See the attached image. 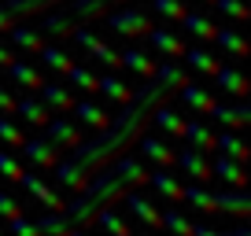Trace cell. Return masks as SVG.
I'll list each match as a JSON object with an SVG mask.
<instances>
[{"instance_id":"cell-31","label":"cell","mask_w":251,"mask_h":236,"mask_svg":"<svg viewBox=\"0 0 251 236\" xmlns=\"http://www.w3.org/2000/svg\"><path fill=\"white\" fill-rule=\"evenodd\" d=\"M181 26H185L196 41H214V30H218V26H214L207 15H200V11H185V15H181Z\"/></svg>"},{"instance_id":"cell-48","label":"cell","mask_w":251,"mask_h":236,"mask_svg":"<svg viewBox=\"0 0 251 236\" xmlns=\"http://www.w3.org/2000/svg\"><path fill=\"white\" fill-rule=\"evenodd\" d=\"M11 59H15V55H11V48H8V45H0V67H8Z\"/></svg>"},{"instance_id":"cell-51","label":"cell","mask_w":251,"mask_h":236,"mask_svg":"<svg viewBox=\"0 0 251 236\" xmlns=\"http://www.w3.org/2000/svg\"><path fill=\"white\" fill-rule=\"evenodd\" d=\"M107 4H122V0H107Z\"/></svg>"},{"instance_id":"cell-15","label":"cell","mask_w":251,"mask_h":236,"mask_svg":"<svg viewBox=\"0 0 251 236\" xmlns=\"http://www.w3.org/2000/svg\"><path fill=\"white\" fill-rule=\"evenodd\" d=\"M211 78H214V85H218L226 96H233V100H248V78H244L236 67H222L218 63V71H214Z\"/></svg>"},{"instance_id":"cell-45","label":"cell","mask_w":251,"mask_h":236,"mask_svg":"<svg viewBox=\"0 0 251 236\" xmlns=\"http://www.w3.org/2000/svg\"><path fill=\"white\" fill-rule=\"evenodd\" d=\"M19 214V203H15V196L11 192H0V218L8 221V218H15Z\"/></svg>"},{"instance_id":"cell-17","label":"cell","mask_w":251,"mask_h":236,"mask_svg":"<svg viewBox=\"0 0 251 236\" xmlns=\"http://www.w3.org/2000/svg\"><path fill=\"white\" fill-rule=\"evenodd\" d=\"M148 122H155V129L163 137H170V141H181V133H185V118H181L174 107H166V103H155V111H151Z\"/></svg>"},{"instance_id":"cell-3","label":"cell","mask_w":251,"mask_h":236,"mask_svg":"<svg viewBox=\"0 0 251 236\" xmlns=\"http://www.w3.org/2000/svg\"><path fill=\"white\" fill-rule=\"evenodd\" d=\"M19 155H23V163L30 166V170H52V166L59 163V148H55L52 141H45V137H26V141L19 144Z\"/></svg>"},{"instance_id":"cell-20","label":"cell","mask_w":251,"mask_h":236,"mask_svg":"<svg viewBox=\"0 0 251 236\" xmlns=\"http://www.w3.org/2000/svg\"><path fill=\"white\" fill-rule=\"evenodd\" d=\"M96 93H103V100H111V103H129L133 89L126 85L115 71H103V74H96Z\"/></svg>"},{"instance_id":"cell-30","label":"cell","mask_w":251,"mask_h":236,"mask_svg":"<svg viewBox=\"0 0 251 236\" xmlns=\"http://www.w3.org/2000/svg\"><path fill=\"white\" fill-rule=\"evenodd\" d=\"M71 15L78 19L81 26L100 23V19L107 15V0H71Z\"/></svg>"},{"instance_id":"cell-8","label":"cell","mask_w":251,"mask_h":236,"mask_svg":"<svg viewBox=\"0 0 251 236\" xmlns=\"http://www.w3.org/2000/svg\"><path fill=\"white\" fill-rule=\"evenodd\" d=\"M122 199L129 203V214H133V221H141L144 229H163V211H159V207L151 203L148 196H141L137 189H129Z\"/></svg>"},{"instance_id":"cell-10","label":"cell","mask_w":251,"mask_h":236,"mask_svg":"<svg viewBox=\"0 0 251 236\" xmlns=\"http://www.w3.org/2000/svg\"><path fill=\"white\" fill-rule=\"evenodd\" d=\"M211 118L218 122L222 129H244L251 122V107H248V100H236V103H218V100H214Z\"/></svg>"},{"instance_id":"cell-2","label":"cell","mask_w":251,"mask_h":236,"mask_svg":"<svg viewBox=\"0 0 251 236\" xmlns=\"http://www.w3.org/2000/svg\"><path fill=\"white\" fill-rule=\"evenodd\" d=\"M151 15L144 8H122V11H115V15H107V30H115L118 37H129V41H137V37H148V30H151Z\"/></svg>"},{"instance_id":"cell-39","label":"cell","mask_w":251,"mask_h":236,"mask_svg":"<svg viewBox=\"0 0 251 236\" xmlns=\"http://www.w3.org/2000/svg\"><path fill=\"white\" fill-rule=\"evenodd\" d=\"M151 11L155 15H163L166 23H181V15H185V0H151Z\"/></svg>"},{"instance_id":"cell-42","label":"cell","mask_w":251,"mask_h":236,"mask_svg":"<svg viewBox=\"0 0 251 236\" xmlns=\"http://www.w3.org/2000/svg\"><path fill=\"white\" fill-rule=\"evenodd\" d=\"M8 233H11V236H41V233H37V225H33V221L26 218L23 211H19L15 218H8Z\"/></svg>"},{"instance_id":"cell-37","label":"cell","mask_w":251,"mask_h":236,"mask_svg":"<svg viewBox=\"0 0 251 236\" xmlns=\"http://www.w3.org/2000/svg\"><path fill=\"white\" fill-rule=\"evenodd\" d=\"M214 45H218L222 52L236 55V59H244V55H248V41H244L236 30H214Z\"/></svg>"},{"instance_id":"cell-1","label":"cell","mask_w":251,"mask_h":236,"mask_svg":"<svg viewBox=\"0 0 251 236\" xmlns=\"http://www.w3.org/2000/svg\"><path fill=\"white\" fill-rule=\"evenodd\" d=\"M163 96H166V89L159 85L155 78H144V85L133 89L129 103H122V115L111 118V126L100 129L96 141H89V144L81 141L78 148L71 151V159H59V163L52 166L55 170V185L78 196L111 159L122 155L126 144H133L137 137L148 129V118H151V111H155V103H163Z\"/></svg>"},{"instance_id":"cell-52","label":"cell","mask_w":251,"mask_h":236,"mask_svg":"<svg viewBox=\"0 0 251 236\" xmlns=\"http://www.w3.org/2000/svg\"><path fill=\"white\" fill-rule=\"evenodd\" d=\"M0 236H8V233H4V229H0Z\"/></svg>"},{"instance_id":"cell-6","label":"cell","mask_w":251,"mask_h":236,"mask_svg":"<svg viewBox=\"0 0 251 236\" xmlns=\"http://www.w3.org/2000/svg\"><path fill=\"white\" fill-rule=\"evenodd\" d=\"M45 141H52L55 148H63V151H74L85 137H81V129L74 126L71 118H48L45 122Z\"/></svg>"},{"instance_id":"cell-34","label":"cell","mask_w":251,"mask_h":236,"mask_svg":"<svg viewBox=\"0 0 251 236\" xmlns=\"http://www.w3.org/2000/svg\"><path fill=\"white\" fill-rule=\"evenodd\" d=\"M63 78H67V85H71V89H78V93H96V74L89 71V67L71 63L67 71H63Z\"/></svg>"},{"instance_id":"cell-44","label":"cell","mask_w":251,"mask_h":236,"mask_svg":"<svg viewBox=\"0 0 251 236\" xmlns=\"http://www.w3.org/2000/svg\"><path fill=\"white\" fill-rule=\"evenodd\" d=\"M192 236H251V229L240 225V229H229V233H218V229H207V225H192Z\"/></svg>"},{"instance_id":"cell-32","label":"cell","mask_w":251,"mask_h":236,"mask_svg":"<svg viewBox=\"0 0 251 236\" xmlns=\"http://www.w3.org/2000/svg\"><path fill=\"white\" fill-rule=\"evenodd\" d=\"M181 55H185V63L192 67V71H196V74H207V78H211V74L218 71V59H214V55L207 52V48H200V45L185 48V52H181Z\"/></svg>"},{"instance_id":"cell-43","label":"cell","mask_w":251,"mask_h":236,"mask_svg":"<svg viewBox=\"0 0 251 236\" xmlns=\"http://www.w3.org/2000/svg\"><path fill=\"white\" fill-rule=\"evenodd\" d=\"M214 8H218L222 15L236 19V23H244V19H248V4H244V0H214Z\"/></svg>"},{"instance_id":"cell-41","label":"cell","mask_w":251,"mask_h":236,"mask_svg":"<svg viewBox=\"0 0 251 236\" xmlns=\"http://www.w3.org/2000/svg\"><path fill=\"white\" fill-rule=\"evenodd\" d=\"M23 173H26V166L19 163L11 151H0V177H8V181L19 185V177H23Z\"/></svg>"},{"instance_id":"cell-29","label":"cell","mask_w":251,"mask_h":236,"mask_svg":"<svg viewBox=\"0 0 251 236\" xmlns=\"http://www.w3.org/2000/svg\"><path fill=\"white\" fill-rule=\"evenodd\" d=\"M37 225L41 236H67L71 233V218H67V211H41V218L33 221Z\"/></svg>"},{"instance_id":"cell-38","label":"cell","mask_w":251,"mask_h":236,"mask_svg":"<svg viewBox=\"0 0 251 236\" xmlns=\"http://www.w3.org/2000/svg\"><path fill=\"white\" fill-rule=\"evenodd\" d=\"M37 55H41V59H45V67H48V71H55V74H63V71H67V67H71V55L63 52L59 45H45V48H41Z\"/></svg>"},{"instance_id":"cell-16","label":"cell","mask_w":251,"mask_h":236,"mask_svg":"<svg viewBox=\"0 0 251 236\" xmlns=\"http://www.w3.org/2000/svg\"><path fill=\"white\" fill-rule=\"evenodd\" d=\"M148 41H151V48H155L163 59H181V52H185V41H181L174 30H166V26H151Z\"/></svg>"},{"instance_id":"cell-11","label":"cell","mask_w":251,"mask_h":236,"mask_svg":"<svg viewBox=\"0 0 251 236\" xmlns=\"http://www.w3.org/2000/svg\"><path fill=\"white\" fill-rule=\"evenodd\" d=\"M214 211L233 214V218H248V214H251V196H248V189H226V185H222V189L214 192Z\"/></svg>"},{"instance_id":"cell-5","label":"cell","mask_w":251,"mask_h":236,"mask_svg":"<svg viewBox=\"0 0 251 236\" xmlns=\"http://www.w3.org/2000/svg\"><path fill=\"white\" fill-rule=\"evenodd\" d=\"M174 166H177L185 177L200 181V185H211V181H214V177H211V159H207V151L185 148V151H177V155H174Z\"/></svg>"},{"instance_id":"cell-27","label":"cell","mask_w":251,"mask_h":236,"mask_svg":"<svg viewBox=\"0 0 251 236\" xmlns=\"http://www.w3.org/2000/svg\"><path fill=\"white\" fill-rule=\"evenodd\" d=\"M41 15H45L41 30H45L48 37H71L74 26H78V19H74L71 11H41Z\"/></svg>"},{"instance_id":"cell-19","label":"cell","mask_w":251,"mask_h":236,"mask_svg":"<svg viewBox=\"0 0 251 236\" xmlns=\"http://www.w3.org/2000/svg\"><path fill=\"white\" fill-rule=\"evenodd\" d=\"M181 141H185L188 148L211 155V151H214V129L207 126V122H200V118H192V122L185 118V133H181Z\"/></svg>"},{"instance_id":"cell-21","label":"cell","mask_w":251,"mask_h":236,"mask_svg":"<svg viewBox=\"0 0 251 236\" xmlns=\"http://www.w3.org/2000/svg\"><path fill=\"white\" fill-rule=\"evenodd\" d=\"M214 151L236 159V163H248V155H251V148L244 144V137L236 133V129H222V133H214Z\"/></svg>"},{"instance_id":"cell-23","label":"cell","mask_w":251,"mask_h":236,"mask_svg":"<svg viewBox=\"0 0 251 236\" xmlns=\"http://www.w3.org/2000/svg\"><path fill=\"white\" fill-rule=\"evenodd\" d=\"M15 115L23 118V122H30V126L45 129V122L52 118V111L41 103V96H23V100H15Z\"/></svg>"},{"instance_id":"cell-33","label":"cell","mask_w":251,"mask_h":236,"mask_svg":"<svg viewBox=\"0 0 251 236\" xmlns=\"http://www.w3.org/2000/svg\"><path fill=\"white\" fill-rule=\"evenodd\" d=\"M55 4H63V0H4V8H8L15 19H26V15H41V11L55 8Z\"/></svg>"},{"instance_id":"cell-14","label":"cell","mask_w":251,"mask_h":236,"mask_svg":"<svg viewBox=\"0 0 251 236\" xmlns=\"http://www.w3.org/2000/svg\"><path fill=\"white\" fill-rule=\"evenodd\" d=\"M211 177H218L226 189H248L244 163H236V159H229V155H218V159L211 163Z\"/></svg>"},{"instance_id":"cell-9","label":"cell","mask_w":251,"mask_h":236,"mask_svg":"<svg viewBox=\"0 0 251 236\" xmlns=\"http://www.w3.org/2000/svg\"><path fill=\"white\" fill-rule=\"evenodd\" d=\"M37 96L52 115H71V107H74V93H71V85H63V81H41Z\"/></svg>"},{"instance_id":"cell-25","label":"cell","mask_w":251,"mask_h":236,"mask_svg":"<svg viewBox=\"0 0 251 236\" xmlns=\"http://www.w3.org/2000/svg\"><path fill=\"white\" fill-rule=\"evenodd\" d=\"M118 59H122V67L133 71L137 78H151V71H155V59H151L144 48H137V45H129L126 52H118Z\"/></svg>"},{"instance_id":"cell-13","label":"cell","mask_w":251,"mask_h":236,"mask_svg":"<svg viewBox=\"0 0 251 236\" xmlns=\"http://www.w3.org/2000/svg\"><path fill=\"white\" fill-rule=\"evenodd\" d=\"M177 96H181V103H185L192 115H211L214 100H218L207 85H196V81H185V85L177 89Z\"/></svg>"},{"instance_id":"cell-18","label":"cell","mask_w":251,"mask_h":236,"mask_svg":"<svg viewBox=\"0 0 251 236\" xmlns=\"http://www.w3.org/2000/svg\"><path fill=\"white\" fill-rule=\"evenodd\" d=\"M71 111H74V118H78L81 126L96 129V133L111 126V115H107V107H100V103H96V100H78V103H74Z\"/></svg>"},{"instance_id":"cell-35","label":"cell","mask_w":251,"mask_h":236,"mask_svg":"<svg viewBox=\"0 0 251 236\" xmlns=\"http://www.w3.org/2000/svg\"><path fill=\"white\" fill-rule=\"evenodd\" d=\"M93 225H100L107 236H122V233H129V225H126V218L122 214H115L111 207H100V211L93 214Z\"/></svg>"},{"instance_id":"cell-7","label":"cell","mask_w":251,"mask_h":236,"mask_svg":"<svg viewBox=\"0 0 251 236\" xmlns=\"http://www.w3.org/2000/svg\"><path fill=\"white\" fill-rule=\"evenodd\" d=\"M137 155H141L148 166H174V155H177V151H174L163 137L141 133V137H137Z\"/></svg>"},{"instance_id":"cell-49","label":"cell","mask_w":251,"mask_h":236,"mask_svg":"<svg viewBox=\"0 0 251 236\" xmlns=\"http://www.w3.org/2000/svg\"><path fill=\"white\" fill-rule=\"evenodd\" d=\"M67 236H89V229H81V225H71V233Z\"/></svg>"},{"instance_id":"cell-28","label":"cell","mask_w":251,"mask_h":236,"mask_svg":"<svg viewBox=\"0 0 251 236\" xmlns=\"http://www.w3.org/2000/svg\"><path fill=\"white\" fill-rule=\"evenodd\" d=\"M181 203L196 207V211H203V214H214V192L207 189V185L192 181V185H185V189H181Z\"/></svg>"},{"instance_id":"cell-26","label":"cell","mask_w":251,"mask_h":236,"mask_svg":"<svg viewBox=\"0 0 251 236\" xmlns=\"http://www.w3.org/2000/svg\"><path fill=\"white\" fill-rule=\"evenodd\" d=\"M151 78H155L159 85L166 89V93H177V89H181V85H185V81H188V74H185V67H181L177 59H166L163 67L155 63V71H151Z\"/></svg>"},{"instance_id":"cell-36","label":"cell","mask_w":251,"mask_h":236,"mask_svg":"<svg viewBox=\"0 0 251 236\" xmlns=\"http://www.w3.org/2000/svg\"><path fill=\"white\" fill-rule=\"evenodd\" d=\"M192 225H196V221L188 218L181 207L170 203V211H163V229H170L174 236H192Z\"/></svg>"},{"instance_id":"cell-53","label":"cell","mask_w":251,"mask_h":236,"mask_svg":"<svg viewBox=\"0 0 251 236\" xmlns=\"http://www.w3.org/2000/svg\"><path fill=\"white\" fill-rule=\"evenodd\" d=\"M122 236H129V233H122Z\"/></svg>"},{"instance_id":"cell-12","label":"cell","mask_w":251,"mask_h":236,"mask_svg":"<svg viewBox=\"0 0 251 236\" xmlns=\"http://www.w3.org/2000/svg\"><path fill=\"white\" fill-rule=\"evenodd\" d=\"M148 185L155 189L159 199H166V203H181V177L177 173H170V166H155V170H148Z\"/></svg>"},{"instance_id":"cell-22","label":"cell","mask_w":251,"mask_h":236,"mask_svg":"<svg viewBox=\"0 0 251 236\" xmlns=\"http://www.w3.org/2000/svg\"><path fill=\"white\" fill-rule=\"evenodd\" d=\"M4 71H8V78L15 81V89H33V93H37L41 81H45V74H41L33 63H26V59H11Z\"/></svg>"},{"instance_id":"cell-46","label":"cell","mask_w":251,"mask_h":236,"mask_svg":"<svg viewBox=\"0 0 251 236\" xmlns=\"http://www.w3.org/2000/svg\"><path fill=\"white\" fill-rule=\"evenodd\" d=\"M0 115H15V93L0 85Z\"/></svg>"},{"instance_id":"cell-40","label":"cell","mask_w":251,"mask_h":236,"mask_svg":"<svg viewBox=\"0 0 251 236\" xmlns=\"http://www.w3.org/2000/svg\"><path fill=\"white\" fill-rule=\"evenodd\" d=\"M23 141H26V137H23V129H19L8 115H0V144H4V148H19Z\"/></svg>"},{"instance_id":"cell-50","label":"cell","mask_w":251,"mask_h":236,"mask_svg":"<svg viewBox=\"0 0 251 236\" xmlns=\"http://www.w3.org/2000/svg\"><path fill=\"white\" fill-rule=\"evenodd\" d=\"M200 4H214V0H200Z\"/></svg>"},{"instance_id":"cell-47","label":"cell","mask_w":251,"mask_h":236,"mask_svg":"<svg viewBox=\"0 0 251 236\" xmlns=\"http://www.w3.org/2000/svg\"><path fill=\"white\" fill-rule=\"evenodd\" d=\"M15 23H19V19H15V15H11V11H8V8H4V0H0V33H8V30H11V26H15Z\"/></svg>"},{"instance_id":"cell-24","label":"cell","mask_w":251,"mask_h":236,"mask_svg":"<svg viewBox=\"0 0 251 236\" xmlns=\"http://www.w3.org/2000/svg\"><path fill=\"white\" fill-rule=\"evenodd\" d=\"M4 37H8L11 45H15V48L30 52V55H37L41 48H45V33H41V30H33V26H19V23H15V26L8 30V33H4Z\"/></svg>"},{"instance_id":"cell-4","label":"cell","mask_w":251,"mask_h":236,"mask_svg":"<svg viewBox=\"0 0 251 236\" xmlns=\"http://www.w3.org/2000/svg\"><path fill=\"white\" fill-rule=\"evenodd\" d=\"M19 185H23V189H26V196H30L37 207H45V211H63V207H67L59 192H55L52 185H48L45 177H41V170H26L23 177H19Z\"/></svg>"}]
</instances>
